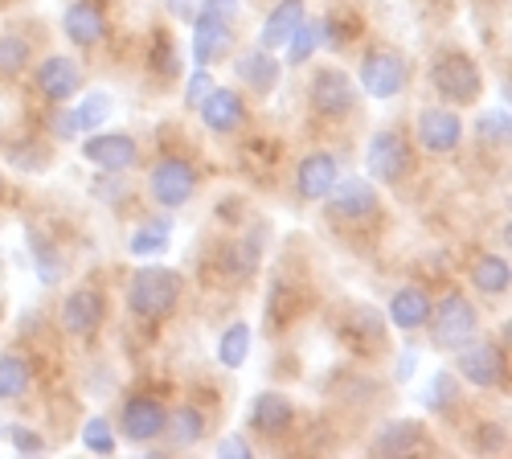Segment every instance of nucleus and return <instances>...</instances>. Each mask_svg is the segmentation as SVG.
<instances>
[{"instance_id": "f257e3e1", "label": "nucleus", "mask_w": 512, "mask_h": 459, "mask_svg": "<svg viewBox=\"0 0 512 459\" xmlns=\"http://www.w3.org/2000/svg\"><path fill=\"white\" fill-rule=\"evenodd\" d=\"M181 275L173 267H140L127 283V308L140 320H164L181 300Z\"/></svg>"}, {"instance_id": "f03ea898", "label": "nucleus", "mask_w": 512, "mask_h": 459, "mask_svg": "<svg viewBox=\"0 0 512 459\" xmlns=\"http://www.w3.org/2000/svg\"><path fill=\"white\" fill-rule=\"evenodd\" d=\"M426 328H431V341L435 349H463L467 341H476L480 332V316L472 308V300L463 296V291H447L439 304H431V316H426Z\"/></svg>"}, {"instance_id": "7ed1b4c3", "label": "nucleus", "mask_w": 512, "mask_h": 459, "mask_svg": "<svg viewBox=\"0 0 512 459\" xmlns=\"http://www.w3.org/2000/svg\"><path fill=\"white\" fill-rule=\"evenodd\" d=\"M431 82H435V91L451 103H476V95L484 87L476 62L467 54H439L435 66H431Z\"/></svg>"}, {"instance_id": "20e7f679", "label": "nucleus", "mask_w": 512, "mask_h": 459, "mask_svg": "<svg viewBox=\"0 0 512 459\" xmlns=\"http://www.w3.org/2000/svg\"><path fill=\"white\" fill-rule=\"evenodd\" d=\"M148 189H152L156 205H164V210H181V205H189V197L197 189V173H193V164L185 156H164L148 173Z\"/></svg>"}, {"instance_id": "39448f33", "label": "nucleus", "mask_w": 512, "mask_h": 459, "mask_svg": "<svg viewBox=\"0 0 512 459\" xmlns=\"http://www.w3.org/2000/svg\"><path fill=\"white\" fill-rule=\"evenodd\" d=\"M308 103L316 115L324 119H340V115H349L353 103H357V87H353V78L345 70H336V66H320L308 82Z\"/></svg>"}, {"instance_id": "423d86ee", "label": "nucleus", "mask_w": 512, "mask_h": 459, "mask_svg": "<svg viewBox=\"0 0 512 459\" xmlns=\"http://www.w3.org/2000/svg\"><path fill=\"white\" fill-rule=\"evenodd\" d=\"M361 87L373 99H398L406 91V62L394 50H369L361 58Z\"/></svg>"}, {"instance_id": "0eeeda50", "label": "nucleus", "mask_w": 512, "mask_h": 459, "mask_svg": "<svg viewBox=\"0 0 512 459\" xmlns=\"http://www.w3.org/2000/svg\"><path fill=\"white\" fill-rule=\"evenodd\" d=\"M410 160L414 156H410V148L398 132H377L365 148V164H369L373 181H381V185H398L410 173Z\"/></svg>"}, {"instance_id": "6e6552de", "label": "nucleus", "mask_w": 512, "mask_h": 459, "mask_svg": "<svg viewBox=\"0 0 512 459\" xmlns=\"http://www.w3.org/2000/svg\"><path fill=\"white\" fill-rule=\"evenodd\" d=\"M82 156H87L99 173H123L140 160V144L123 132H95L82 140Z\"/></svg>"}, {"instance_id": "1a4fd4ad", "label": "nucleus", "mask_w": 512, "mask_h": 459, "mask_svg": "<svg viewBox=\"0 0 512 459\" xmlns=\"http://www.w3.org/2000/svg\"><path fill=\"white\" fill-rule=\"evenodd\" d=\"M459 353V373L476 390H496L504 386V353L492 345V341H467Z\"/></svg>"}, {"instance_id": "9d476101", "label": "nucleus", "mask_w": 512, "mask_h": 459, "mask_svg": "<svg viewBox=\"0 0 512 459\" xmlns=\"http://www.w3.org/2000/svg\"><path fill=\"white\" fill-rule=\"evenodd\" d=\"M230 50V17L218 9H201L193 13V62L209 66Z\"/></svg>"}, {"instance_id": "9b49d317", "label": "nucleus", "mask_w": 512, "mask_h": 459, "mask_svg": "<svg viewBox=\"0 0 512 459\" xmlns=\"http://www.w3.org/2000/svg\"><path fill=\"white\" fill-rule=\"evenodd\" d=\"M459 140H463V119L451 107H426V111H418V144L426 152H435V156L455 152Z\"/></svg>"}, {"instance_id": "f8f14e48", "label": "nucleus", "mask_w": 512, "mask_h": 459, "mask_svg": "<svg viewBox=\"0 0 512 459\" xmlns=\"http://www.w3.org/2000/svg\"><path fill=\"white\" fill-rule=\"evenodd\" d=\"M168 423V410L156 398H127L123 414H119V427L127 443H152L156 435H164Z\"/></svg>"}, {"instance_id": "ddd939ff", "label": "nucleus", "mask_w": 512, "mask_h": 459, "mask_svg": "<svg viewBox=\"0 0 512 459\" xmlns=\"http://www.w3.org/2000/svg\"><path fill=\"white\" fill-rule=\"evenodd\" d=\"M33 78H37L41 99H50V103H66L82 87V70L66 54H50L46 62H37V74Z\"/></svg>"}, {"instance_id": "4468645a", "label": "nucleus", "mask_w": 512, "mask_h": 459, "mask_svg": "<svg viewBox=\"0 0 512 459\" xmlns=\"http://www.w3.org/2000/svg\"><path fill=\"white\" fill-rule=\"evenodd\" d=\"M324 201H328V210H332L336 218H345V222H361V218H369V214L377 210V193H373V185L361 181V177H349V181L336 177V185H332V193H328Z\"/></svg>"}, {"instance_id": "2eb2a0df", "label": "nucleus", "mask_w": 512, "mask_h": 459, "mask_svg": "<svg viewBox=\"0 0 512 459\" xmlns=\"http://www.w3.org/2000/svg\"><path fill=\"white\" fill-rule=\"evenodd\" d=\"M62 29H66V37L74 41V46L91 50L107 37V13H103L99 0H74V5L66 9V17H62Z\"/></svg>"}, {"instance_id": "dca6fc26", "label": "nucleus", "mask_w": 512, "mask_h": 459, "mask_svg": "<svg viewBox=\"0 0 512 459\" xmlns=\"http://www.w3.org/2000/svg\"><path fill=\"white\" fill-rule=\"evenodd\" d=\"M197 107H201V123H205L209 132H218V136L238 132V128H242V119H246L242 95H238V91H230V87H213Z\"/></svg>"}, {"instance_id": "f3484780", "label": "nucleus", "mask_w": 512, "mask_h": 459, "mask_svg": "<svg viewBox=\"0 0 512 459\" xmlns=\"http://www.w3.org/2000/svg\"><path fill=\"white\" fill-rule=\"evenodd\" d=\"M62 324H66V332H74V337H91V332L103 324V291L74 287L62 304Z\"/></svg>"}, {"instance_id": "a211bd4d", "label": "nucleus", "mask_w": 512, "mask_h": 459, "mask_svg": "<svg viewBox=\"0 0 512 459\" xmlns=\"http://www.w3.org/2000/svg\"><path fill=\"white\" fill-rule=\"evenodd\" d=\"M246 419H250V427L259 435H283L291 427V419H295V406L279 390H263V394L250 398Z\"/></svg>"}, {"instance_id": "6ab92c4d", "label": "nucleus", "mask_w": 512, "mask_h": 459, "mask_svg": "<svg viewBox=\"0 0 512 459\" xmlns=\"http://www.w3.org/2000/svg\"><path fill=\"white\" fill-rule=\"evenodd\" d=\"M336 185V156L332 152H308L300 160V173H295V189L304 201H324Z\"/></svg>"}, {"instance_id": "aec40b11", "label": "nucleus", "mask_w": 512, "mask_h": 459, "mask_svg": "<svg viewBox=\"0 0 512 459\" xmlns=\"http://www.w3.org/2000/svg\"><path fill=\"white\" fill-rule=\"evenodd\" d=\"M234 74L242 87H250L254 95H271L275 82H279V62L271 58V50H242L238 62H234Z\"/></svg>"}, {"instance_id": "412c9836", "label": "nucleus", "mask_w": 512, "mask_h": 459, "mask_svg": "<svg viewBox=\"0 0 512 459\" xmlns=\"http://www.w3.org/2000/svg\"><path fill=\"white\" fill-rule=\"evenodd\" d=\"M426 316H431V296L422 287H398L390 296V324L402 332L426 328Z\"/></svg>"}, {"instance_id": "4be33fe9", "label": "nucleus", "mask_w": 512, "mask_h": 459, "mask_svg": "<svg viewBox=\"0 0 512 459\" xmlns=\"http://www.w3.org/2000/svg\"><path fill=\"white\" fill-rule=\"evenodd\" d=\"M304 21V0H279V5L267 13L263 21V33H259V46L263 50H283L291 29Z\"/></svg>"}, {"instance_id": "5701e85b", "label": "nucleus", "mask_w": 512, "mask_h": 459, "mask_svg": "<svg viewBox=\"0 0 512 459\" xmlns=\"http://www.w3.org/2000/svg\"><path fill=\"white\" fill-rule=\"evenodd\" d=\"M422 443V427L414 423V419H394V423H386L377 435H373V451L377 455H406V451H414Z\"/></svg>"}, {"instance_id": "b1692460", "label": "nucleus", "mask_w": 512, "mask_h": 459, "mask_svg": "<svg viewBox=\"0 0 512 459\" xmlns=\"http://www.w3.org/2000/svg\"><path fill=\"white\" fill-rule=\"evenodd\" d=\"M29 382H33V365L21 353H0V402L21 398Z\"/></svg>"}, {"instance_id": "393cba45", "label": "nucleus", "mask_w": 512, "mask_h": 459, "mask_svg": "<svg viewBox=\"0 0 512 459\" xmlns=\"http://www.w3.org/2000/svg\"><path fill=\"white\" fill-rule=\"evenodd\" d=\"M168 242H173V222L160 218V222H144L132 234V242H127V250H132L136 259H152V255H164Z\"/></svg>"}, {"instance_id": "a878e982", "label": "nucleus", "mask_w": 512, "mask_h": 459, "mask_svg": "<svg viewBox=\"0 0 512 459\" xmlns=\"http://www.w3.org/2000/svg\"><path fill=\"white\" fill-rule=\"evenodd\" d=\"M250 357V324L246 320H234L222 337H218V361L226 369H242Z\"/></svg>"}, {"instance_id": "bb28decb", "label": "nucleus", "mask_w": 512, "mask_h": 459, "mask_svg": "<svg viewBox=\"0 0 512 459\" xmlns=\"http://www.w3.org/2000/svg\"><path fill=\"white\" fill-rule=\"evenodd\" d=\"M164 431L173 435L177 447H193V443H201V435H205V414H201L197 406H181L177 414H168Z\"/></svg>"}, {"instance_id": "cd10ccee", "label": "nucleus", "mask_w": 512, "mask_h": 459, "mask_svg": "<svg viewBox=\"0 0 512 459\" xmlns=\"http://www.w3.org/2000/svg\"><path fill=\"white\" fill-rule=\"evenodd\" d=\"M287 66H304L316 50H320V21H300V25H295L291 29V37H287Z\"/></svg>"}, {"instance_id": "c85d7f7f", "label": "nucleus", "mask_w": 512, "mask_h": 459, "mask_svg": "<svg viewBox=\"0 0 512 459\" xmlns=\"http://www.w3.org/2000/svg\"><path fill=\"white\" fill-rule=\"evenodd\" d=\"M29 246H33V267H37V279L46 283V287H54V283L62 279V259H58V246H54L46 234H37V230H29Z\"/></svg>"}, {"instance_id": "c756f323", "label": "nucleus", "mask_w": 512, "mask_h": 459, "mask_svg": "<svg viewBox=\"0 0 512 459\" xmlns=\"http://www.w3.org/2000/svg\"><path fill=\"white\" fill-rule=\"evenodd\" d=\"M472 283H476V291H484V296H504V291H508V263H504L500 255L476 259Z\"/></svg>"}, {"instance_id": "7c9ffc66", "label": "nucleus", "mask_w": 512, "mask_h": 459, "mask_svg": "<svg viewBox=\"0 0 512 459\" xmlns=\"http://www.w3.org/2000/svg\"><path fill=\"white\" fill-rule=\"evenodd\" d=\"M107 119H111V95H107V91H91L87 99H82V103L74 107V123H78V132L103 128Z\"/></svg>"}, {"instance_id": "2f4dec72", "label": "nucleus", "mask_w": 512, "mask_h": 459, "mask_svg": "<svg viewBox=\"0 0 512 459\" xmlns=\"http://www.w3.org/2000/svg\"><path fill=\"white\" fill-rule=\"evenodd\" d=\"M29 41L17 33H0V78H17L29 66Z\"/></svg>"}, {"instance_id": "473e14b6", "label": "nucleus", "mask_w": 512, "mask_h": 459, "mask_svg": "<svg viewBox=\"0 0 512 459\" xmlns=\"http://www.w3.org/2000/svg\"><path fill=\"white\" fill-rule=\"evenodd\" d=\"M451 402H455V378L451 373H435L431 386L422 390V406L426 410H447Z\"/></svg>"}, {"instance_id": "72a5a7b5", "label": "nucleus", "mask_w": 512, "mask_h": 459, "mask_svg": "<svg viewBox=\"0 0 512 459\" xmlns=\"http://www.w3.org/2000/svg\"><path fill=\"white\" fill-rule=\"evenodd\" d=\"M82 447L95 451V455H111V451H115L111 423H107V419H91L87 427H82Z\"/></svg>"}, {"instance_id": "f704fd0d", "label": "nucleus", "mask_w": 512, "mask_h": 459, "mask_svg": "<svg viewBox=\"0 0 512 459\" xmlns=\"http://www.w3.org/2000/svg\"><path fill=\"white\" fill-rule=\"evenodd\" d=\"M361 29H357V21H349V17H324L320 21V46H345L349 37H357Z\"/></svg>"}, {"instance_id": "c9c22d12", "label": "nucleus", "mask_w": 512, "mask_h": 459, "mask_svg": "<svg viewBox=\"0 0 512 459\" xmlns=\"http://www.w3.org/2000/svg\"><path fill=\"white\" fill-rule=\"evenodd\" d=\"M476 132H480V140L504 144V140H508V111L500 107V111H488V115H480V119H476Z\"/></svg>"}, {"instance_id": "e433bc0d", "label": "nucleus", "mask_w": 512, "mask_h": 459, "mask_svg": "<svg viewBox=\"0 0 512 459\" xmlns=\"http://www.w3.org/2000/svg\"><path fill=\"white\" fill-rule=\"evenodd\" d=\"M254 263H259V242L246 238V242H238V246L230 250V263H226V267H230L234 275H250Z\"/></svg>"}, {"instance_id": "4c0bfd02", "label": "nucleus", "mask_w": 512, "mask_h": 459, "mask_svg": "<svg viewBox=\"0 0 512 459\" xmlns=\"http://www.w3.org/2000/svg\"><path fill=\"white\" fill-rule=\"evenodd\" d=\"M209 91H213V78H209V70H205V66H197V70L189 74V82H185V103H189V107H197Z\"/></svg>"}, {"instance_id": "58836bf2", "label": "nucleus", "mask_w": 512, "mask_h": 459, "mask_svg": "<svg viewBox=\"0 0 512 459\" xmlns=\"http://www.w3.org/2000/svg\"><path fill=\"white\" fill-rule=\"evenodd\" d=\"M9 439H13V447H17L21 455H41V451H46V439H41L37 431H29V427H13Z\"/></svg>"}, {"instance_id": "ea45409f", "label": "nucleus", "mask_w": 512, "mask_h": 459, "mask_svg": "<svg viewBox=\"0 0 512 459\" xmlns=\"http://www.w3.org/2000/svg\"><path fill=\"white\" fill-rule=\"evenodd\" d=\"M54 136H58V140H74V136H78L74 111H62V115H54Z\"/></svg>"}, {"instance_id": "a19ab883", "label": "nucleus", "mask_w": 512, "mask_h": 459, "mask_svg": "<svg viewBox=\"0 0 512 459\" xmlns=\"http://www.w3.org/2000/svg\"><path fill=\"white\" fill-rule=\"evenodd\" d=\"M218 455L242 459V455H250V443H246V439H238V435H230V439H222V443H218Z\"/></svg>"}, {"instance_id": "79ce46f5", "label": "nucleus", "mask_w": 512, "mask_h": 459, "mask_svg": "<svg viewBox=\"0 0 512 459\" xmlns=\"http://www.w3.org/2000/svg\"><path fill=\"white\" fill-rule=\"evenodd\" d=\"M168 9H173V17H181V21H189L197 9H193V0H168Z\"/></svg>"}, {"instance_id": "37998d69", "label": "nucleus", "mask_w": 512, "mask_h": 459, "mask_svg": "<svg viewBox=\"0 0 512 459\" xmlns=\"http://www.w3.org/2000/svg\"><path fill=\"white\" fill-rule=\"evenodd\" d=\"M205 9H218V13L234 17V9H238V0H205Z\"/></svg>"}, {"instance_id": "c03bdc74", "label": "nucleus", "mask_w": 512, "mask_h": 459, "mask_svg": "<svg viewBox=\"0 0 512 459\" xmlns=\"http://www.w3.org/2000/svg\"><path fill=\"white\" fill-rule=\"evenodd\" d=\"M410 369H414V353H402V365H398V373H402V378H410Z\"/></svg>"}]
</instances>
